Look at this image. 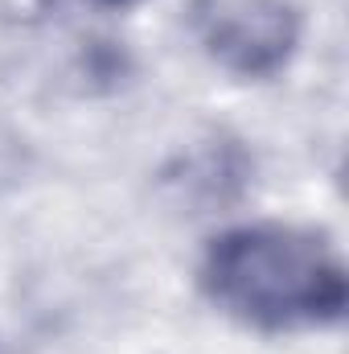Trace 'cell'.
<instances>
[{
  "label": "cell",
  "instance_id": "1",
  "mask_svg": "<svg viewBox=\"0 0 349 354\" xmlns=\"http://www.w3.org/2000/svg\"><path fill=\"white\" fill-rule=\"evenodd\" d=\"M201 292L235 322L267 334L333 326L346 313V264L317 231L251 223L222 231L197 268Z\"/></svg>",
  "mask_w": 349,
  "mask_h": 354
},
{
  "label": "cell",
  "instance_id": "2",
  "mask_svg": "<svg viewBox=\"0 0 349 354\" xmlns=\"http://www.w3.org/2000/svg\"><path fill=\"white\" fill-rule=\"evenodd\" d=\"M189 25L201 50L239 79H271L300 46V12L288 0H193Z\"/></svg>",
  "mask_w": 349,
  "mask_h": 354
},
{
  "label": "cell",
  "instance_id": "3",
  "mask_svg": "<svg viewBox=\"0 0 349 354\" xmlns=\"http://www.w3.org/2000/svg\"><path fill=\"white\" fill-rule=\"evenodd\" d=\"M251 169H255V165H251V157H247V149H243L239 140H230V136H210V140H201L197 149L181 153L177 165L165 174V181L177 185L181 198H189L193 206L214 210V206H230L235 198L247 194Z\"/></svg>",
  "mask_w": 349,
  "mask_h": 354
},
{
  "label": "cell",
  "instance_id": "4",
  "mask_svg": "<svg viewBox=\"0 0 349 354\" xmlns=\"http://www.w3.org/2000/svg\"><path fill=\"white\" fill-rule=\"evenodd\" d=\"M90 4H99V8H132V4H140V0H90Z\"/></svg>",
  "mask_w": 349,
  "mask_h": 354
}]
</instances>
